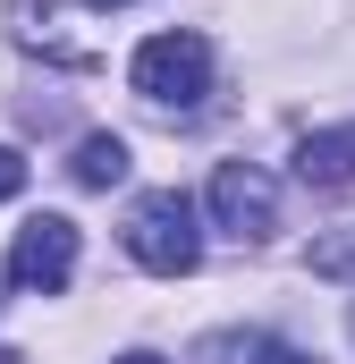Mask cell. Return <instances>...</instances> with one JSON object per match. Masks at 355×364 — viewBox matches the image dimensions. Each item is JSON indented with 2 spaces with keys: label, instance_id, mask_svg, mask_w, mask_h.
<instances>
[{
  "label": "cell",
  "instance_id": "8fae6325",
  "mask_svg": "<svg viewBox=\"0 0 355 364\" xmlns=\"http://www.w3.org/2000/svg\"><path fill=\"white\" fill-rule=\"evenodd\" d=\"M93 9H127V0H93Z\"/></svg>",
  "mask_w": 355,
  "mask_h": 364
},
{
  "label": "cell",
  "instance_id": "7a4b0ae2",
  "mask_svg": "<svg viewBox=\"0 0 355 364\" xmlns=\"http://www.w3.org/2000/svg\"><path fill=\"white\" fill-rule=\"evenodd\" d=\"M127 255H136L153 279H186L195 263H203V229H195V203H186L178 186L136 195V212H127Z\"/></svg>",
  "mask_w": 355,
  "mask_h": 364
},
{
  "label": "cell",
  "instance_id": "ba28073f",
  "mask_svg": "<svg viewBox=\"0 0 355 364\" xmlns=\"http://www.w3.org/2000/svg\"><path fill=\"white\" fill-rule=\"evenodd\" d=\"M17 186H26V161H17V153H9V144H0V203H9V195H17Z\"/></svg>",
  "mask_w": 355,
  "mask_h": 364
},
{
  "label": "cell",
  "instance_id": "3957f363",
  "mask_svg": "<svg viewBox=\"0 0 355 364\" xmlns=\"http://www.w3.org/2000/svg\"><path fill=\"white\" fill-rule=\"evenodd\" d=\"M203 203H212V229H229L237 246H263L271 229H279V186L254 161H220L212 186H203Z\"/></svg>",
  "mask_w": 355,
  "mask_h": 364
},
{
  "label": "cell",
  "instance_id": "52a82bcc",
  "mask_svg": "<svg viewBox=\"0 0 355 364\" xmlns=\"http://www.w3.org/2000/svg\"><path fill=\"white\" fill-rule=\"evenodd\" d=\"M68 170H77V186H119L127 178V144H119V136H85Z\"/></svg>",
  "mask_w": 355,
  "mask_h": 364
},
{
  "label": "cell",
  "instance_id": "5b68a950",
  "mask_svg": "<svg viewBox=\"0 0 355 364\" xmlns=\"http://www.w3.org/2000/svg\"><path fill=\"white\" fill-rule=\"evenodd\" d=\"M296 178L305 186H355V119L347 127H313L296 144Z\"/></svg>",
  "mask_w": 355,
  "mask_h": 364
},
{
  "label": "cell",
  "instance_id": "6da1fadb",
  "mask_svg": "<svg viewBox=\"0 0 355 364\" xmlns=\"http://www.w3.org/2000/svg\"><path fill=\"white\" fill-rule=\"evenodd\" d=\"M127 85L153 110H203V93H212V43L186 34V26L178 34H144L136 60H127Z\"/></svg>",
  "mask_w": 355,
  "mask_h": 364
},
{
  "label": "cell",
  "instance_id": "9c48e42d",
  "mask_svg": "<svg viewBox=\"0 0 355 364\" xmlns=\"http://www.w3.org/2000/svg\"><path fill=\"white\" fill-rule=\"evenodd\" d=\"M119 364H161V356H144V348H136V356H119Z\"/></svg>",
  "mask_w": 355,
  "mask_h": 364
},
{
  "label": "cell",
  "instance_id": "277c9868",
  "mask_svg": "<svg viewBox=\"0 0 355 364\" xmlns=\"http://www.w3.org/2000/svg\"><path fill=\"white\" fill-rule=\"evenodd\" d=\"M68 272H77V220L68 212H34L17 229V246H9V279L51 296V288H68Z\"/></svg>",
  "mask_w": 355,
  "mask_h": 364
},
{
  "label": "cell",
  "instance_id": "30bf717a",
  "mask_svg": "<svg viewBox=\"0 0 355 364\" xmlns=\"http://www.w3.org/2000/svg\"><path fill=\"white\" fill-rule=\"evenodd\" d=\"M0 364H26V356H17V348H0Z\"/></svg>",
  "mask_w": 355,
  "mask_h": 364
},
{
  "label": "cell",
  "instance_id": "8992f818",
  "mask_svg": "<svg viewBox=\"0 0 355 364\" xmlns=\"http://www.w3.org/2000/svg\"><path fill=\"white\" fill-rule=\"evenodd\" d=\"M195 364H296V348L271 339V331H220V339H203Z\"/></svg>",
  "mask_w": 355,
  "mask_h": 364
}]
</instances>
